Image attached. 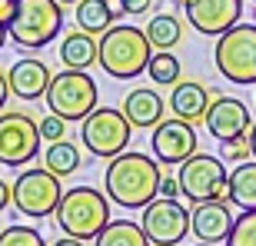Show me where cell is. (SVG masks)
Here are the masks:
<instances>
[{
	"label": "cell",
	"instance_id": "cell-13",
	"mask_svg": "<svg viewBox=\"0 0 256 246\" xmlns=\"http://www.w3.org/2000/svg\"><path fill=\"white\" fill-rule=\"evenodd\" d=\"M150 146H153V156H156L163 166H180L183 160H190L193 153H196L200 140H196L193 123L170 116V120H160L153 126Z\"/></svg>",
	"mask_w": 256,
	"mask_h": 246
},
{
	"label": "cell",
	"instance_id": "cell-7",
	"mask_svg": "<svg viewBox=\"0 0 256 246\" xmlns=\"http://www.w3.org/2000/svg\"><path fill=\"white\" fill-rule=\"evenodd\" d=\"M176 180H180V193L190 200L193 206L196 203H206V200H230V170H223V160L220 156H210V153H193L190 160L180 163L176 170Z\"/></svg>",
	"mask_w": 256,
	"mask_h": 246
},
{
	"label": "cell",
	"instance_id": "cell-29",
	"mask_svg": "<svg viewBox=\"0 0 256 246\" xmlns=\"http://www.w3.org/2000/svg\"><path fill=\"white\" fill-rule=\"evenodd\" d=\"M37 123H40V140H44V143H57V140L66 136V120L57 116V114L44 116V120H37Z\"/></svg>",
	"mask_w": 256,
	"mask_h": 246
},
{
	"label": "cell",
	"instance_id": "cell-19",
	"mask_svg": "<svg viewBox=\"0 0 256 246\" xmlns=\"http://www.w3.org/2000/svg\"><path fill=\"white\" fill-rule=\"evenodd\" d=\"M96 57H100L96 40L90 37V34H84L80 27L70 30V34L60 40V64H64L66 70H90V66L96 64Z\"/></svg>",
	"mask_w": 256,
	"mask_h": 246
},
{
	"label": "cell",
	"instance_id": "cell-5",
	"mask_svg": "<svg viewBox=\"0 0 256 246\" xmlns=\"http://www.w3.org/2000/svg\"><path fill=\"white\" fill-rule=\"evenodd\" d=\"M44 100H47L50 114L64 116L66 123H84L96 110L100 90L86 70H64V74H54Z\"/></svg>",
	"mask_w": 256,
	"mask_h": 246
},
{
	"label": "cell",
	"instance_id": "cell-41",
	"mask_svg": "<svg viewBox=\"0 0 256 246\" xmlns=\"http://www.w3.org/2000/svg\"><path fill=\"white\" fill-rule=\"evenodd\" d=\"M253 4H256V0H253Z\"/></svg>",
	"mask_w": 256,
	"mask_h": 246
},
{
	"label": "cell",
	"instance_id": "cell-30",
	"mask_svg": "<svg viewBox=\"0 0 256 246\" xmlns=\"http://www.w3.org/2000/svg\"><path fill=\"white\" fill-rule=\"evenodd\" d=\"M146 10H153V0H120V14L136 17V14H146Z\"/></svg>",
	"mask_w": 256,
	"mask_h": 246
},
{
	"label": "cell",
	"instance_id": "cell-17",
	"mask_svg": "<svg viewBox=\"0 0 256 246\" xmlns=\"http://www.w3.org/2000/svg\"><path fill=\"white\" fill-rule=\"evenodd\" d=\"M213 96L206 86L200 84V80H180V84H173V94H170V110L176 120H186V123H200L206 116L210 104H213Z\"/></svg>",
	"mask_w": 256,
	"mask_h": 246
},
{
	"label": "cell",
	"instance_id": "cell-40",
	"mask_svg": "<svg viewBox=\"0 0 256 246\" xmlns=\"http://www.w3.org/2000/svg\"><path fill=\"white\" fill-rule=\"evenodd\" d=\"M253 94H256V84H253Z\"/></svg>",
	"mask_w": 256,
	"mask_h": 246
},
{
	"label": "cell",
	"instance_id": "cell-27",
	"mask_svg": "<svg viewBox=\"0 0 256 246\" xmlns=\"http://www.w3.org/2000/svg\"><path fill=\"white\" fill-rule=\"evenodd\" d=\"M0 246H47L34 226H24V223H14V226L0 230Z\"/></svg>",
	"mask_w": 256,
	"mask_h": 246
},
{
	"label": "cell",
	"instance_id": "cell-11",
	"mask_svg": "<svg viewBox=\"0 0 256 246\" xmlns=\"http://www.w3.org/2000/svg\"><path fill=\"white\" fill-rule=\"evenodd\" d=\"M143 233L153 246H176L186 240L190 233V213L183 203L176 200H163L156 196L150 206H143V220H140Z\"/></svg>",
	"mask_w": 256,
	"mask_h": 246
},
{
	"label": "cell",
	"instance_id": "cell-34",
	"mask_svg": "<svg viewBox=\"0 0 256 246\" xmlns=\"http://www.w3.org/2000/svg\"><path fill=\"white\" fill-rule=\"evenodd\" d=\"M7 96H10V80H7V70H0V114L7 106Z\"/></svg>",
	"mask_w": 256,
	"mask_h": 246
},
{
	"label": "cell",
	"instance_id": "cell-33",
	"mask_svg": "<svg viewBox=\"0 0 256 246\" xmlns=\"http://www.w3.org/2000/svg\"><path fill=\"white\" fill-rule=\"evenodd\" d=\"M14 203V190H10V183L7 180H0V213Z\"/></svg>",
	"mask_w": 256,
	"mask_h": 246
},
{
	"label": "cell",
	"instance_id": "cell-32",
	"mask_svg": "<svg viewBox=\"0 0 256 246\" xmlns=\"http://www.w3.org/2000/svg\"><path fill=\"white\" fill-rule=\"evenodd\" d=\"M17 4L20 0H0V27H10V20L17 14Z\"/></svg>",
	"mask_w": 256,
	"mask_h": 246
},
{
	"label": "cell",
	"instance_id": "cell-16",
	"mask_svg": "<svg viewBox=\"0 0 256 246\" xmlns=\"http://www.w3.org/2000/svg\"><path fill=\"white\" fill-rule=\"evenodd\" d=\"M7 80H10V94L14 96H20V100H37V96L47 94L54 74H50V66L44 60L24 57L7 70Z\"/></svg>",
	"mask_w": 256,
	"mask_h": 246
},
{
	"label": "cell",
	"instance_id": "cell-26",
	"mask_svg": "<svg viewBox=\"0 0 256 246\" xmlns=\"http://www.w3.org/2000/svg\"><path fill=\"white\" fill-rule=\"evenodd\" d=\"M226 246H256V210H243L240 220H233Z\"/></svg>",
	"mask_w": 256,
	"mask_h": 246
},
{
	"label": "cell",
	"instance_id": "cell-2",
	"mask_svg": "<svg viewBox=\"0 0 256 246\" xmlns=\"http://www.w3.org/2000/svg\"><path fill=\"white\" fill-rule=\"evenodd\" d=\"M96 47H100L96 64L114 80H133V76L146 74V64L153 57V44L146 37V30L130 27V24H114L96 40Z\"/></svg>",
	"mask_w": 256,
	"mask_h": 246
},
{
	"label": "cell",
	"instance_id": "cell-25",
	"mask_svg": "<svg viewBox=\"0 0 256 246\" xmlns=\"http://www.w3.org/2000/svg\"><path fill=\"white\" fill-rule=\"evenodd\" d=\"M146 74H150V80L156 86H173V84H180L183 80V64L176 57H173L170 50H153V57L150 64H146Z\"/></svg>",
	"mask_w": 256,
	"mask_h": 246
},
{
	"label": "cell",
	"instance_id": "cell-20",
	"mask_svg": "<svg viewBox=\"0 0 256 246\" xmlns=\"http://www.w3.org/2000/svg\"><path fill=\"white\" fill-rule=\"evenodd\" d=\"M74 17H76V27L84 30V34H90V37H96V34H106V30L116 24V17H120V10L110 7V0H80V4H74Z\"/></svg>",
	"mask_w": 256,
	"mask_h": 246
},
{
	"label": "cell",
	"instance_id": "cell-6",
	"mask_svg": "<svg viewBox=\"0 0 256 246\" xmlns=\"http://www.w3.org/2000/svg\"><path fill=\"white\" fill-rule=\"evenodd\" d=\"M216 70L236 86L256 84V24H236L216 37L213 47Z\"/></svg>",
	"mask_w": 256,
	"mask_h": 246
},
{
	"label": "cell",
	"instance_id": "cell-39",
	"mask_svg": "<svg viewBox=\"0 0 256 246\" xmlns=\"http://www.w3.org/2000/svg\"><path fill=\"white\" fill-rule=\"evenodd\" d=\"M196 246H220V243H196Z\"/></svg>",
	"mask_w": 256,
	"mask_h": 246
},
{
	"label": "cell",
	"instance_id": "cell-1",
	"mask_svg": "<svg viewBox=\"0 0 256 246\" xmlns=\"http://www.w3.org/2000/svg\"><path fill=\"white\" fill-rule=\"evenodd\" d=\"M160 180H163L160 160L146 156V153H136V150L114 156L104 173V186H106L110 203H116L124 210L150 206L153 200L160 196Z\"/></svg>",
	"mask_w": 256,
	"mask_h": 246
},
{
	"label": "cell",
	"instance_id": "cell-14",
	"mask_svg": "<svg viewBox=\"0 0 256 246\" xmlns=\"http://www.w3.org/2000/svg\"><path fill=\"white\" fill-rule=\"evenodd\" d=\"M203 123H206L210 136H213V140H220V143L236 140V136L250 133V126H253L246 104H243L240 96H223V94L213 96V104H210Z\"/></svg>",
	"mask_w": 256,
	"mask_h": 246
},
{
	"label": "cell",
	"instance_id": "cell-42",
	"mask_svg": "<svg viewBox=\"0 0 256 246\" xmlns=\"http://www.w3.org/2000/svg\"><path fill=\"white\" fill-rule=\"evenodd\" d=\"M253 14H256V10H253Z\"/></svg>",
	"mask_w": 256,
	"mask_h": 246
},
{
	"label": "cell",
	"instance_id": "cell-22",
	"mask_svg": "<svg viewBox=\"0 0 256 246\" xmlns=\"http://www.w3.org/2000/svg\"><path fill=\"white\" fill-rule=\"evenodd\" d=\"M94 246H153L146 240L140 223H133V220H110L104 226V233L94 240Z\"/></svg>",
	"mask_w": 256,
	"mask_h": 246
},
{
	"label": "cell",
	"instance_id": "cell-3",
	"mask_svg": "<svg viewBox=\"0 0 256 246\" xmlns=\"http://www.w3.org/2000/svg\"><path fill=\"white\" fill-rule=\"evenodd\" d=\"M57 226L64 236L74 240H96L110 223V196L96 186H74L64 190V200L57 206Z\"/></svg>",
	"mask_w": 256,
	"mask_h": 246
},
{
	"label": "cell",
	"instance_id": "cell-24",
	"mask_svg": "<svg viewBox=\"0 0 256 246\" xmlns=\"http://www.w3.org/2000/svg\"><path fill=\"white\" fill-rule=\"evenodd\" d=\"M146 37H150L153 50H173L183 40V20L176 14H156L146 24Z\"/></svg>",
	"mask_w": 256,
	"mask_h": 246
},
{
	"label": "cell",
	"instance_id": "cell-18",
	"mask_svg": "<svg viewBox=\"0 0 256 246\" xmlns=\"http://www.w3.org/2000/svg\"><path fill=\"white\" fill-rule=\"evenodd\" d=\"M124 116L130 120L133 130H153L160 120H166V104H163V96L156 90H130L124 100Z\"/></svg>",
	"mask_w": 256,
	"mask_h": 246
},
{
	"label": "cell",
	"instance_id": "cell-12",
	"mask_svg": "<svg viewBox=\"0 0 256 246\" xmlns=\"http://www.w3.org/2000/svg\"><path fill=\"white\" fill-rule=\"evenodd\" d=\"M176 7L186 14V24L196 34L220 37V34H226L230 27L240 24L243 0H176Z\"/></svg>",
	"mask_w": 256,
	"mask_h": 246
},
{
	"label": "cell",
	"instance_id": "cell-37",
	"mask_svg": "<svg viewBox=\"0 0 256 246\" xmlns=\"http://www.w3.org/2000/svg\"><path fill=\"white\" fill-rule=\"evenodd\" d=\"M10 40V34H7V27H0V50H4V44Z\"/></svg>",
	"mask_w": 256,
	"mask_h": 246
},
{
	"label": "cell",
	"instance_id": "cell-23",
	"mask_svg": "<svg viewBox=\"0 0 256 246\" xmlns=\"http://www.w3.org/2000/svg\"><path fill=\"white\" fill-rule=\"evenodd\" d=\"M44 170L57 173V176H70V173L80 170V146L74 140H57V143H47L44 150Z\"/></svg>",
	"mask_w": 256,
	"mask_h": 246
},
{
	"label": "cell",
	"instance_id": "cell-15",
	"mask_svg": "<svg viewBox=\"0 0 256 246\" xmlns=\"http://www.w3.org/2000/svg\"><path fill=\"white\" fill-rule=\"evenodd\" d=\"M233 230V213L223 200H206V203H196L190 213V233L200 243H220V240L230 236Z\"/></svg>",
	"mask_w": 256,
	"mask_h": 246
},
{
	"label": "cell",
	"instance_id": "cell-8",
	"mask_svg": "<svg viewBox=\"0 0 256 246\" xmlns=\"http://www.w3.org/2000/svg\"><path fill=\"white\" fill-rule=\"evenodd\" d=\"M130 120L124 116V110H114V106H96L94 114L80 123V140L94 156H104V160H114L120 153H126L130 146Z\"/></svg>",
	"mask_w": 256,
	"mask_h": 246
},
{
	"label": "cell",
	"instance_id": "cell-21",
	"mask_svg": "<svg viewBox=\"0 0 256 246\" xmlns=\"http://www.w3.org/2000/svg\"><path fill=\"white\" fill-rule=\"evenodd\" d=\"M230 203H236L240 210H256V160L236 163V170H230Z\"/></svg>",
	"mask_w": 256,
	"mask_h": 246
},
{
	"label": "cell",
	"instance_id": "cell-28",
	"mask_svg": "<svg viewBox=\"0 0 256 246\" xmlns=\"http://www.w3.org/2000/svg\"><path fill=\"white\" fill-rule=\"evenodd\" d=\"M250 156H253V143H250V136L243 133V136H236V140L223 143V160L230 163H246Z\"/></svg>",
	"mask_w": 256,
	"mask_h": 246
},
{
	"label": "cell",
	"instance_id": "cell-9",
	"mask_svg": "<svg viewBox=\"0 0 256 246\" xmlns=\"http://www.w3.org/2000/svg\"><path fill=\"white\" fill-rule=\"evenodd\" d=\"M14 206L30 220H44L54 216L64 200V186H60V176L50 170H24L14 180Z\"/></svg>",
	"mask_w": 256,
	"mask_h": 246
},
{
	"label": "cell",
	"instance_id": "cell-35",
	"mask_svg": "<svg viewBox=\"0 0 256 246\" xmlns=\"http://www.w3.org/2000/svg\"><path fill=\"white\" fill-rule=\"evenodd\" d=\"M50 246H84V240H74V236H64V240H54Z\"/></svg>",
	"mask_w": 256,
	"mask_h": 246
},
{
	"label": "cell",
	"instance_id": "cell-31",
	"mask_svg": "<svg viewBox=\"0 0 256 246\" xmlns=\"http://www.w3.org/2000/svg\"><path fill=\"white\" fill-rule=\"evenodd\" d=\"M160 196H163V200H176V196H180V180L163 173V180H160Z\"/></svg>",
	"mask_w": 256,
	"mask_h": 246
},
{
	"label": "cell",
	"instance_id": "cell-36",
	"mask_svg": "<svg viewBox=\"0 0 256 246\" xmlns=\"http://www.w3.org/2000/svg\"><path fill=\"white\" fill-rule=\"evenodd\" d=\"M250 143H253V156H256V123L250 126Z\"/></svg>",
	"mask_w": 256,
	"mask_h": 246
},
{
	"label": "cell",
	"instance_id": "cell-38",
	"mask_svg": "<svg viewBox=\"0 0 256 246\" xmlns=\"http://www.w3.org/2000/svg\"><path fill=\"white\" fill-rule=\"evenodd\" d=\"M60 4H80V0H60Z\"/></svg>",
	"mask_w": 256,
	"mask_h": 246
},
{
	"label": "cell",
	"instance_id": "cell-10",
	"mask_svg": "<svg viewBox=\"0 0 256 246\" xmlns=\"http://www.w3.org/2000/svg\"><path fill=\"white\" fill-rule=\"evenodd\" d=\"M40 123L27 110L0 114V166H27L40 153Z\"/></svg>",
	"mask_w": 256,
	"mask_h": 246
},
{
	"label": "cell",
	"instance_id": "cell-4",
	"mask_svg": "<svg viewBox=\"0 0 256 246\" xmlns=\"http://www.w3.org/2000/svg\"><path fill=\"white\" fill-rule=\"evenodd\" d=\"M60 27H64V4L60 0H20L7 34L20 50H40L54 44Z\"/></svg>",
	"mask_w": 256,
	"mask_h": 246
}]
</instances>
